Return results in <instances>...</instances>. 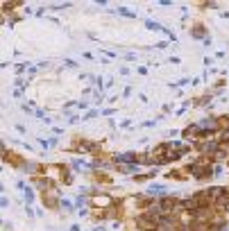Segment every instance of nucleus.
<instances>
[{
  "label": "nucleus",
  "mask_w": 229,
  "mask_h": 231,
  "mask_svg": "<svg viewBox=\"0 0 229 231\" xmlns=\"http://www.w3.org/2000/svg\"><path fill=\"white\" fill-rule=\"evenodd\" d=\"M91 202H93V204H95L98 208H109V206L113 204V199L109 197V195H95V197H93Z\"/></svg>",
  "instance_id": "1"
},
{
  "label": "nucleus",
  "mask_w": 229,
  "mask_h": 231,
  "mask_svg": "<svg viewBox=\"0 0 229 231\" xmlns=\"http://www.w3.org/2000/svg\"><path fill=\"white\" fill-rule=\"evenodd\" d=\"M191 34H193L195 39H197V37H204V39H206V30H204V25H200V23L191 30Z\"/></svg>",
  "instance_id": "2"
},
{
  "label": "nucleus",
  "mask_w": 229,
  "mask_h": 231,
  "mask_svg": "<svg viewBox=\"0 0 229 231\" xmlns=\"http://www.w3.org/2000/svg\"><path fill=\"white\" fill-rule=\"evenodd\" d=\"M156 193H166V186L154 184V186H150V188H148V195H156Z\"/></svg>",
  "instance_id": "3"
},
{
  "label": "nucleus",
  "mask_w": 229,
  "mask_h": 231,
  "mask_svg": "<svg viewBox=\"0 0 229 231\" xmlns=\"http://www.w3.org/2000/svg\"><path fill=\"white\" fill-rule=\"evenodd\" d=\"M23 193H25V197H27V202H32V199H34V190H32V188H25Z\"/></svg>",
  "instance_id": "4"
},
{
  "label": "nucleus",
  "mask_w": 229,
  "mask_h": 231,
  "mask_svg": "<svg viewBox=\"0 0 229 231\" xmlns=\"http://www.w3.org/2000/svg\"><path fill=\"white\" fill-rule=\"evenodd\" d=\"M145 25L150 27V30H163L161 25H156V23H152V20H145Z\"/></svg>",
  "instance_id": "5"
}]
</instances>
